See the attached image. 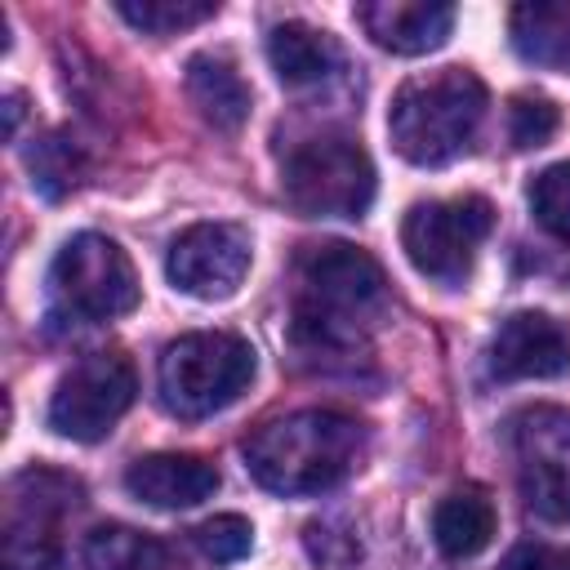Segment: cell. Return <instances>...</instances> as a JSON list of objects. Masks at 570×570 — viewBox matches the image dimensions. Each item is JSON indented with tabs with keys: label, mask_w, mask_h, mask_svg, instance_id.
Masks as SVG:
<instances>
[{
	"label": "cell",
	"mask_w": 570,
	"mask_h": 570,
	"mask_svg": "<svg viewBox=\"0 0 570 570\" xmlns=\"http://www.w3.org/2000/svg\"><path fill=\"white\" fill-rule=\"evenodd\" d=\"M499 570H570V548L557 543H521L503 557Z\"/></svg>",
	"instance_id": "cell-26"
},
{
	"label": "cell",
	"mask_w": 570,
	"mask_h": 570,
	"mask_svg": "<svg viewBox=\"0 0 570 570\" xmlns=\"http://www.w3.org/2000/svg\"><path fill=\"white\" fill-rule=\"evenodd\" d=\"M116 13L147 36H178L218 13L214 0H120Z\"/></svg>",
	"instance_id": "cell-21"
},
{
	"label": "cell",
	"mask_w": 570,
	"mask_h": 570,
	"mask_svg": "<svg viewBox=\"0 0 570 570\" xmlns=\"http://www.w3.org/2000/svg\"><path fill=\"white\" fill-rule=\"evenodd\" d=\"M267 62H272L281 85L307 89V85H321V80L334 76L338 40L321 27H307V22H281L267 36Z\"/></svg>",
	"instance_id": "cell-15"
},
{
	"label": "cell",
	"mask_w": 570,
	"mask_h": 570,
	"mask_svg": "<svg viewBox=\"0 0 570 570\" xmlns=\"http://www.w3.org/2000/svg\"><path fill=\"white\" fill-rule=\"evenodd\" d=\"M365 454V428L338 410H294L267 419L245 441L249 476L272 494H321L356 472Z\"/></svg>",
	"instance_id": "cell-2"
},
{
	"label": "cell",
	"mask_w": 570,
	"mask_h": 570,
	"mask_svg": "<svg viewBox=\"0 0 570 570\" xmlns=\"http://www.w3.org/2000/svg\"><path fill=\"white\" fill-rule=\"evenodd\" d=\"M512 459L517 485L534 517L566 525L570 521V410L530 405L512 419Z\"/></svg>",
	"instance_id": "cell-8"
},
{
	"label": "cell",
	"mask_w": 570,
	"mask_h": 570,
	"mask_svg": "<svg viewBox=\"0 0 570 570\" xmlns=\"http://www.w3.org/2000/svg\"><path fill=\"white\" fill-rule=\"evenodd\" d=\"M85 570H169V557L129 525H102L85 539Z\"/></svg>",
	"instance_id": "cell-19"
},
{
	"label": "cell",
	"mask_w": 570,
	"mask_h": 570,
	"mask_svg": "<svg viewBox=\"0 0 570 570\" xmlns=\"http://www.w3.org/2000/svg\"><path fill=\"white\" fill-rule=\"evenodd\" d=\"M494 525H499L494 521V503L481 490H454L432 512V539L454 561H468V557L485 552L490 539H494Z\"/></svg>",
	"instance_id": "cell-18"
},
{
	"label": "cell",
	"mask_w": 570,
	"mask_h": 570,
	"mask_svg": "<svg viewBox=\"0 0 570 570\" xmlns=\"http://www.w3.org/2000/svg\"><path fill=\"white\" fill-rule=\"evenodd\" d=\"M387 312L383 267L343 240L307 245L294 267V321L289 338L298 356L312 361H352L370 330Z\"/></svg>",
	"instance_id": "cell-1"
},
{
	"label": "cell",
	"mask_w": 570,
	"mask_h": 570,
	"mask_svg": "<svg viewBox=\"0 0 570 570\" xmlns=\"http://www.w3.org/2000/svg\"><path fill=\"white\" fill-rule=\"evenodd\" d=\"M485 365H490V379L499 383L557 379L570 370V330L548 312H517L494 330Z\"/></svg>",
	"instance_id": "cell-12"
},
{
	"label": "cell",
	"mask_w": 570,
	"mask_h": 570,
	"mask_svg": "<svg viewBox=\"0 0 570 570\" xmlns=\"http://www.w3.org/2000/svg\"><path fill=\"white\" fill-rule=\"evenodd\" d=\"M125 490L147 508H196L218 490V468L200 454H147L129 463Z\"/></svg>",
	"instance_id": "cell-14"
},
{
	"label": "cell",
	"mask_w": 570,
	"mask_h": 570,
	"mask_svg": "<svg viewBox=\"0 0 570 570\" xmlns=\"http://www.w3.org/2000/svg\"><path fill=\"white\" fill-rule=\"evenodd\" d=\"M494 227V205L485 196H454V200H423L405 214L401 223V245L405 258L441 281V285H459L472 272V258L481 249V240Z\"/></svg>",
	"instance_id": "cell-7"
},
{
	"label": "cell",
	"mask_w": 570,
	"mask_h": 570,
	"mask_svg": "<svg viewBox=\"0 0 570 570\" xmlns=\"http://www.w3.org/2000/svg\"><path fill=\"white\" fill-rule=\"evenodd\" d=\"M481 120H485V85L463 67H441L396 89L387 111V134L410 165L432 169L463 156Z\"/></svg>",
	"instance_id": "cell-3"
},
{
	"label": "cell",
	"mask_w": 570,
	"mask_h": 570,
	"mask_svg": "<svg viewBox=\"0 0 570 570\" xmlns=\"http://www.w3.org/2000/svg\"><path fill=\"white\" fill-rule=\"evenodd\" d=\"M249 258H254V240L245 227L191 223L187 232L174 236L165 272H169L174 289L214 303V298H232L240 289V281L249 276Z\"/></svg>",
	"instance_id": "cell-10"
},
{
	"label": "cell",
	"mask_w": 570,
	"mask_h": 570,
	"mask_svg": "<svg viewBox=\"0 0 570 570\" xmlns=\"http://www.w3.org/2000/svg\"><path fill=\"white\" fill-rule=\"evenodd\" d=\"M134 392H138L134 365L120 352H94L58 379L49 396V428L71 441H102L134 405Z\"/></svg>",
	"instance_id": "cell-9"
},
{
	"label": "cell",
	"mask_w": 570,
	"mask_h": 570,
	"mask_svg": "<svg viewBox=\"0 0 570 570\" xmlns=\"http://www.w3.org/2000/svg\"><path fill=\"white\" fill-rule=\"evenodd\" d=\"M160 401L174 419H209L227 410L254 379V347L232 330L183 334L160 356Z\"/></svg>",
	"instance_id": "cell-4"
},
{
	"label": "cell",
	"mask_w": 570,
	"mask_h": 570,
	"mask_svg": "<svg viewBox=\"0 0 570 570\" xmlns=\"http://www.w3.org/2000/svg\"><path fill=\"white\" fill-rule=\"evenodd\" d=\"M138 307V276L129 254L102 236V232H80L71 236L53 267H49V316L67 325H94V321H116Z\"/></svg>",
	"instance_id": "cell-5"
},
{
	"label": "cell",
	"mask_w": 570,
	"mask_h": 570,
	"mask_svg": "<svg viewBox=\"0 0 570 570\" xmlns=\"http://www.w3.org/2000/svg\"><path fill=\"white\" fill-rule=\"evenodd\" d=\"M27 165H31V187L40 196H49V200L67 196L80 183V174H85V156H80L76 138H67V134H45L31 147Z\"/></svg>",
	"instance_id": "cell-20"
},
{
	"label": "cell",
	"mask_w": 570,
	"mask_h": 570,
	"mask_svg": "<svg viewBox=\"0 0 570 570\" xmlns=\"http://www.w3.org/2000/svg\"><path fill=\"white\" fill-rule=\"evenodd\" d=\"M552 134H557V107L548 98L521 94V98L508 102V138H512V147L530 151V147H543Z\"/></svg>",
	"instance_id": "cell-24"
},
{
	"label": "cell",
	"mask_w": 570,
	"mask_h": 570,
	"mask_svg": "<svg viewBox=\"0 0 570 570\" xmlns=\"http://www.w3.org/2000/svg\"><path fill=\"white\" fill-rule=\"evenodd\" d=\"M303 548L325 570H356V561H361V539L352 530L330 525V521H312L303 530Z\"/></svg>",
	"instance_id": "cell-25"
},
{
	"label": "cell",
	"mask_w": 570,
	"mask_h": 570,
	"mask_svg": "<svg viewBox=\"0 0 570 570\" xmlns=\"http://www.w3.org/2000/svg\"><path fill=\"white\" fill-rule=\"evenodd\" d=\"M196 543H200V552L209 561L232 566L254 548V525L245 517H236V512H223V517H209V521L196 525Z\"/></svg>",
	"instance_id": "cell-23"
},
{
	"label": "cell",
	"mask_w": 570,
	"mask_h": 570,
	"mask_svg": "<svg viewBox=\"0 0 570 570\" xmlns=\"http://www.w3.org/2000/svg\"><path fill=\"white\" fill-rule=\"evenodd\" d=\"M281 196L303 218H361L374 200V165L361 142L321 134L285 156Z\"/></svg>",
	"instance_id": "cell-6"
},
{
	"label": "cell",
	"mask_w": 570,
	"mask_h": 570,
	"mask_svg": "<svg viewBox=\"0 0 570 570\" xmlns=\"http://www.w3.org/2000/svg\"><path fill=\"white\" fill-rule=\"evenodd\" d=\"M356 22L365 27V36L387 49V53H432L450 40L454 31V4H436V0H370L356 4Z\"/></svg>",
	"instance_id": "cell-13"
},
{
	"label": "cell",
	"mask_w": 570,
	"mask_h": 570,
	"mask_svg": "<svg viewBox=\"0 0 570 570\" xmlns=\"http://www.w3.org/2000/svg\"><path fill=\"white\" fill-rule=\"evenodd\" d=\"M22 481L31 485V494L18 490V508L4 539V570H67L62 548L49 530L67 508L80 503V485L58 472H27Z\"/></svg>",
	"instance_id": "cell-11"
},
{
	"label": "cell",
	"mask_w": 570,
	"mask_h": 570,
	"mask_svg": "<svg viewBox=\"0 0 570 570\" xmlns=\"http://www.w3.org/2000/svg\"><path fill=\"white\" fill-rule=\"evenodd\" d=\"M508 31L525 62L570 71V0H525L512 9Z\"/></svg>",
	"instance_id": "cell-17"
},
{
	"label": "cell",
	"mask_w": 570,
	"mask_h": 570,
	"mask_svg": "<svg viewBox=\"0 0 570 570\" xmlns=\"http://www.w3.org/2000/svg\"><path fill=\"white\" fill-rule=\"evenodd\" d=\"M530 209L548 236L570 240V165H548L530 183Z\"/></svg>",
	"instance_id": "cell-22"
},
{
	"label": "cell",
	"mask_w": 570,
	"mask_h": 570,
	"mask_svg": "<svg viewBox=\"0 0 570 570\" xmlns=\"http://www.w3.org/2000/svg\"><path fill=\"white\" fill-rule=\"evenodd\" d=\"M187 98L200 111V120L223 134L240 129L249 116V89H245L236 62L223 53H196L187 62Z\"/></svg>",
	"instance_id": "cell-16"
}]
</instances>
